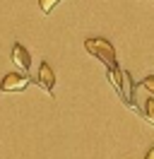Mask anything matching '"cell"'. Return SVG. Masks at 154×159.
<instances>
[{
	"label": "cell",
	"instance_id": "obj_6",
	"mask_svg": "<svg viewBox=\"0 0 154 159\" xmlns=\"http://www.w3.org/2000/svg\"><path fill=\"white\" fill-rule=\"evenodd\" d=\"M144 116L154 123V99H147V101H144Z\"/></svg>",
	"mask_w": 154,
	"mask_h": 159
},
{
	"label": "cell",
	"instance_id": "obj_8",
	"mask_svg": "<svg viewBox=\"0 0 154 159\" xmlns=\"http://www.w3.org/2000/svg\"><path fill=\"white\" fill-rule=\"evenodd\" d=\"M142 87H144L147 92H152V94H154V75H149V77L142 80Z\"/></svg>",
	"mask_w": 154,
	"mask_h": 159
},
{
	"label": "cell",
	"instance_id": "obj_1",
	"mask_svg": "<svg viewBox=\"0 0 154 159\" xmlns=\"http://www.w3.org/2000/svg\"><path fill=\"white\" fill-rule=\"evenodd\" d=\"M84 48L89 51L92 56H96L101 63H106L111 70L116 68V51H113V46H111L106 39H87Z\"/></svg>",
	"mask_w": 154,
	"mask_h": 159
},
{
	"label": "cell",
	"instance_id": "obj_3",
	"mask_svg": "<svg viewBox=\"0 0 154 159\" xmlns=\"http://www.w3.org/2000/svg\"><path fill=\"white\" fill-rule=\"evenodd\" d=\"M27 84H29V80L24 77V75H19V72H10V75L2 77L0 89H2V92H22Z\"/></svg>",
	"mask_w": 154,
	"mask_h": 159
},
{
	"label": "cell",
	"instance_id": "obj_9",
	"mask_svg": "<svg viewBox=\"0 0 154 159\" xmlns=\"http://www.w3.org/2000/svg\"><path fill=\"white\" fill-rule=\"evenodd\" d=\"M144 159H154V147L149 149V152H147V157H144Z\"/></svg>",
	"mask_w": 154,
	"mask_h": 159
},
{
	"label": "cell",
	"instance_id": "obj_4",
	"mask_svg": "<svg viewBox=\"0 0 154 159\" xmlns=\"http://www.w3.org/2000/svg\"><path fill=\"white\" fill-rule=\"evenodd\" d=\"M38 84H41V89L51 92L53 89V84H56V75H53V70L48 63H41V68H38Z\"/></svg>",
	"mask_w": 154,
	"mask_h": 159
},
{
	"label": "cell",
	"instance_id": "obj_7",
	"mask_svg": "<svg viewBox=\"0 0 154 159\" xmlns=\"http://www.w3.org/2000/svg\"><path fill=\"white\" fill-rule=\"evenodd\" d=\"M58 2H60V0H38V5H41V10L46 12V15H48L51 10H53V7H56Z\"/></svg>",
	"mask_w": 154,
	"mask_h": 159
},
{
	"label": "cell",
	"instance_id": "obj_5",
	"mask_svg": "<svg viewBox=\"0 0 154 159\" xmlns=\"http://www.w3.org/2000/svg\"><path fill=\"white\" fill-rule=\"evenodd\" d=\"M12 60L24 70H29V65H31V56H29V51L24 48L22 43H15V48H12Z\"/></svg>",
	"mask_w": 154,
	"mask_h": 159
},
{
	"label": "cell",
	"instance_id": "obj_2",
	"mask_svg": "<svg viewBox=\"0 0 154 159\" xmlns=\"http://www.w3.org/2000/svg\"><path fill=\"white\" fill-rule=\"evenodd\" d=\"M111 80H113V84L118 87V92L123 94L125 99H128V101L133 99V82H130V75H128V72L113 68V70H111Z\"/></svg>",
	"mask_w": 154,
	"mask_h": 159
}]
</instances>
